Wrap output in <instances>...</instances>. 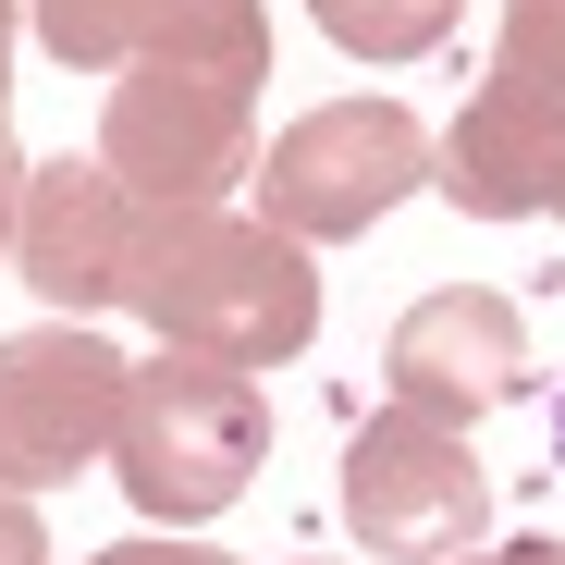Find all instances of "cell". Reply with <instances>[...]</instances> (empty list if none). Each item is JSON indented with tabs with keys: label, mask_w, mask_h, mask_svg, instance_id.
I'll return each instance as SVG.
<instances>
[{
	"label": "cell",
	"mask_w": 565,
	"mask_h": 565,
	"mask_svg": "<svg viewBox=\"0 0 565 565\" xmlns=\"http://www.w3.org/2000/svg\"><path fill=\"white\" fill-rule=\"evenodd\" d=\"M13 222H25V172L0 160V258H13Z\"/></svg>",
	"instance_id": "17"
},
{
	"label": "cell",
	"mask_w": 565,
	"mask_h": 565,
	"mask_svg": "<svg viewBox=\"0 0 565 565\" xmlns=\"http://www.w3.org/2000/svg\"><path fill=\"white\" fill-rule=\"evenodd\" d=\"M136 62H198V74H234V86H270V0H148Z\"/></svg>",
	"instance_id": "10"
},
{
	"label": "cell",
	"mask_w": 565,
	"mask_h": 565,
	"mask_svg": "<svg viewBox=\"0 0 565 565\" xmlns=\"http://www.w3.org/2000/svg\"><path fill=\"white\" fill-rule=\"evenodd\" d=\"M344 529L369 541V565H455V553H480L492 480H480V455H467V430H443L418 406L369 418L344 443Z\"/></svg>",
	"instance_id": "4"
},
{
	"label": "cell",
	"mask_w": 565,
	"mask_h": 565,
	"mask_svg": "<svg viewBox=\"0 0 565 565\" xmlns=\"http://www.w3.org/2000/svg\"><path fill=\"white\" fill-rule=\"evenodd\" d=\"M430 184H443V210H467V222H529V210H553V184H565V111L516 99V86H480L467 124L430 148Z\"/></svg>",
	"instance_id": "9"
},
{
	"label": "cell",
	"mask_w": 565,
	"mask_h": 565,
	"mask_svg": "<svg viewBox=\"0 0 565 565\" xmlns=\"http://www.w3.org/2000/svg\"><path fill=\"white\" fill-rule=\"evenodd\" d=\"M308 13H320V38L356 50V62H418V50L455 38L467 0H308Z\"/></svg>",
	"instance_id": "11"
},
{
	"label": "cell",
	"mask_w": 565,
	"mask_h": 565,
	"mask_svg": "<svg viewBox=\"0 0 565 565\" xmlns=\"http://www.w3.org/2000/svg\"><path fill=\"white\" fill-rule=\"evenodd\" d=\"M136 13H148V0H25V25H38L74 74H124V62H136Z\"/></svg>",
	"instance_id": "13"
},
{
	"label": "cell",
	"mask_w": 565,
	"mask_h": 565,
	"mask_svg": "<svg viewBox=\"0 0 565 565\" xmlns=\"http://www.w3.org/2000/svg\"><path fill=\"white\" fill-rule=\"evenodd\" d=\"M0 565H50V541H38V504H25V492H0Z\"/></svg>",
	"instance_id": "14"
},
{
	"label": "cell",
	"mask_w": 565,
	"mask_h": 565,
	"mask_svg": "<svg viewBox=\"0 0 565 565\" xmlns=\"http://www.w3.org/2000/svg\"><path fill=\"white\" fill-rule=\"evenodd\" d=\"M406 184H430V136H418L406 99H332L308 124H282L270 160H258V198H270V222L296 234V246L369 234Z\"/></svg>",
	"instance_id": "5"
},
{
	"label": "cell",
	"mask_w": 565,
	"mask_h": 565,
	"mask_svg": "<svg viewBox=\"0 0 565 565\" xmlns=\"http://www.w3.org/2000/svg\"><path fill=\"white\" fill-rule=\"evenodd\" d=\"M136 184H111V160H50L25 172V222H13V270L62 320L86 308H124V270H136Z\"/></svg>",
	"instance_id": "8"
},
{
	"label": "cell",
	"mask_w": 565,
	"mask_h": 565,
	"mask_svg": "<svg viewBox=\"0 0 565 565\" xmlns=\"http://www.w3.org/2000/svg\"><path fill=\"white\" fill-rule=\"evenodd\" d=\"M124 382L136 369L86 332V320H38L0 344V492H50L74 467H99L124 430Z\"/></svg>",
	"instance_id": "6"
},
{
	"label": "cell",
	"mask_w": 565,
	"mask_h": 565,
	"mask_svg": "<svg viewBox=\"0 0 565 565\" xmlns=\"http://www.w3.org/2000/svg\"><path fill=\"white\" fill-rule=\"evenodd\" d=\"M86 565H222V553H198V541L160 529V541H111V553H86Z\"/></svg>",
	"instance_id": "15"
},
{
	"label": "cell",
	"mask_w": 565,
	"mask_h": 565,
	"mask_svg": "<svg viewBox=\"0 0 565 565\" xmlns=\"http://www.w3.org/2000/svg\"><path fill=\"white\" fill-rule=\"evenodd\" d=\"M124 308H148L160 344L222 356V369H282L320 332V270L282 222H234V210H148L136 222V270Z\"/></svg>",
	"instance_id": "1"
},
{
	"label": "cell",
	"mask_w": 565,
	"mask_h": 565,
	"mask_svg": "<svg viewBox=\"0 0 565 565\" xmlns=\"http://www.w3.org/2000/svg\"><path fill=\"white\" fill-rule=\"evenodd\" d=\"M111 184H136V210H222V184L258 160V86L198 74V62H136L99 111Z\"/></svg>",
	"instance_id": "3"
},
{
	"label": "cell",
	"mask_w": 565,
	"mask_h": 565,
	"mask_svg": "<svg viewBox=\"0 0 565 565\" xmlns=\"http://www.w3.org/2000/svg\"><path fill=\"white\" fill-rule=\"evenodd\" d=\"M553 222H565V184H553Z\"/></svg>",
	"instance_id": "19"
},
{
	"label": "cell",
	"mask_w": 565,
	"mask_h": 565,
	"mask_svg": "<svg viewBox=\"0 0 565 565\" xmlns=\"http://www.w3.org/2000/svg\"><path fill=\"white\" fill-rule=\"evenodd\" d=\"M0 111H13V0H0Z\"/></svg>",
	"instance_id": "18"
},
{
	"label": "cell",
	"mask_w": 565,
	"mask_h": 565,
	"mask_svg": "<svg viewBox=\"0 0 565 565\" xmlns=\"http://www.w3.org/2000/svg\"><path fill=\"white\" fill-rule=\"evenodd\" d=\"M382 382H394V406L467 430V418H492V406L529 394V332H516L504 296H480V282H443V296H418V308L394 320Z\"/></svg>",
	"instance_id": "7"
},
{
	"label": "cell",
	"mask_w": 565,
	"mask_h": 565,
	"mask_svg": "<svg viewBox=\"0 0 565 565\" xmlns=\"http://www.w3.org/2000/svg\"><path fill=\"white\" fill-rule=\"evenodd\" d=\"M270 455V394L258 369H222V356H184L160 344L136 382H124V430H111V467H124V504L148 529H210L246 504Z\"/></svg>",
	"instance_id": "2"
},
{
	"label": "cell",
	"mask_w": 565,
	"mask_h": 565,
	"mask_svg": "<svg viewBox=\"0 0 565 565\" xmlns=\"http://www.w3.org/2000/svg\"><path fill=\"white\" fill-rule=\"evenodd\" d=\"M492 86L565 111V0H504V38H492Z\"/></svg>",
	"instance_id": "12"
},
{
	"label": "cell",
	"mask_w": 565,
	"mask_h": 565,
	"mask_svg": "<svg viewBox=\"0 0 565 565\" xmlns=\"http://www.w3.org/2000/svg\"><path fill=\"white\" fill-rule=\"evenodd\" d=\"M455 565H565V541H492V553H455Z\"/></svg>",
	"instance_id": "16"
}]
</instances>
